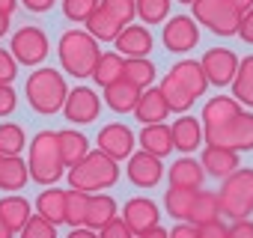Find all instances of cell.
Instances as JSON below:
<instances>
[{
    "mask_svg": "<svg viewBox=\"0 0 253 238\" xmlns=\"http://www.w3.org/2000/svg\"><path fill=\"white\" fill-rule=\"evenodd\" d=\"M119 182V161L104 155L101 149H89L86 158H81L75 167H69V188L84 194L107 191Z\"/></svg>",
    "mask_w": 253,
    "mask_h": 238,
    "instance_id": "1",
    "label": "cell"
},
{
    "mask_svg": "<svg viewBox=\"0 0 253 238\" xmlns=\"http://www.w3.org/2000/svg\"><path fill=\"white\" fill-rule=\"evenodd\" d=\"M57 54H60L63 72H69L72 78H81V80H84V78H92L95 63H98V57H101V48H98V42H95L86 30L72 27V30H66V33L60 36Z\"/></svg>",
    "mask_w": 253,
    "mask_h": 238,
    "instance_id": "2",
    "label": "cell"
},
{
    "mask_svg": "<svg viewBox=\"0 0 253 238\" xmlns=\"http://www.w3.org/2000/svg\"><path fill=\"white\" fill-rule=\"evenodd\" d=\"M27 167H30V179L42 188H51L63 179L66 161H63V152H60L57 131L45 128V131L33 134V143H30V152H27Z\"/></svg>",
    "mask_w": 253,
    "mask_h": 238,
    "instance_id": "3",
    "label": "cell"
},
{
    "mask_svg": "<svg viewBox=\"0 0 253 238\" xmlns=\"http://www.w3.org/2000/svg\"><path fill=\"white\" fill-rule=\"evenodd\" d=\"M24 95H27V104L42 113V116H54L57 110H63L66 104V95H69V86H66V78L51 69V66H42L36 69L27 83H24Z\"/></svg>",
    "mask_w": 253,
    "mask_h": 238,
    "instance_id": "4",
    "label": "cell"
},
{
    "mask_svg": "<svg viewBox=\"0 0 253 238\" xmlns=\"http://www.w3.org/2000/svg\"><path fill=\"white\" fill-rule=\"evenodd\" d=\"M220 208L232 220L250 217L253 214V167H238L232 176L220 182Z\"/></svg>",
    "mask_w": 253,
    "mask_h": 238,
    "instance_id": "5",
    "label": "cell"
},
{
    "mask_svg": "<svg viewBox=\"0 0 253 238\" xmlns=\"http://www.w3.org/2000/svg\"><path fill=\"white\" fill-rule=\"evenodd\" d=\"M206 146H223L232 152H250L253 149V113L241 110L229 122L206 128Z\"/></svg>",
    "mask_w": 253,
    "mask_h": 238,
    "instance_id": "6",
    "label": "cell"
},
{
    "mask_svg": "<svg viewBox=\"0 0 253 238\" xmlns=\"http://www.w3.org/2000/svg\"><path fill=\"white\" fill-rule=\"evenodd\" d=\"M194 21L209 27L214 36H238V21L241 12L229 3V0H197L194 3Z\"/></svg>",
    "mask_w": 253,
    "mask_h": 238,
    "instance_id": "7",
    "label": "cell"
},
{
    "mask_svg": "<svg viewBox=\"0 0 253 238\" xmlns=\"http://www.w3.org/2000/svg\"><path fill=\"white\" fill-rule=\"evenodd\" d=\"M9 51H12V57L18 60V66H30V69H33V66H39V63L48 57L51 42H48V36H45L42 27L27 24V27H21V30L12 33Z\"/></svg>",
    "mask_w": 253,
    "mask_h": 238,
    "instance_id": "8",
    "label": "cell"
},
{
    "mask_svg": "<svg viewBox=\"0 0 253 238\" xmlns=\"http://www.w3.org/2000/svg\"><path fill=\"white\" fill-rule=\"evenodd\" d=\"M98 113H101V98L95 95V89H89V86L69 89L66 104H63V116L69 119V122L89 125V122H95V119H98Z\"/></svg>",
    "mask_w": 253,
    "mask_h": 238,
    "instance_id": "9",
    "label": "cell"
},
{
    "mask_svg": "<svg viewBox=\"0 0 253 238\" xmlns=\"http://www.w3.org/2000/svg\"><path fill=\"white\" fill-rule=\"evenodd\" d=\"M95 146L110 155L113 161H125V158H131L134 155V146H137V134L128 128V125H122V122H110L98 131L95 137Z\"/></svg>",
    "mask_w": 253,
    "mask_h": 238,
    "instance_id": "10",
    "label": "cell"
},
{
    "mask_svg": "<svg viewBox=\"0 0 253 238\" xmlns=\"http://www.w3.org/2000/svg\"><path fill=\"white\" fill-rule=\"evenodd\" d=\"M161 42H164V48L173 51V54H188V51L197 48V42H200V27H197V21H194L191 15H176V18H170V21L164 24Z\"/></svg>",
    "mask_w": 253,
    "mask_h": 238,
    "instance_id": "11",
    "label": "cell"
},
{
    "mask_svg": "<svg viewBox=\"0 0 253 238\" xmlns=\"http://www.w3.org/2000/svg\"><path fill=\"white\" fill-rule=\"evenodd\" d=\"M238 57H235V51H229V48H211V51H206L203 54V60H200V66H203V72H206V80L211 83V86H229L232 83V78H235V72H238Z\"/></svg>",
    "mask_w": 253,
    "mask_h": 238,
    "instance_id": "12",
    "label": "cell"
},
{
    "mask_svg": "<svg viewBox=\"0 0 253 238\" xmlns=\"http://www.w3.org/2000/svg\"><path fill=\"white\" fill-rule=\"evenodd\" d=\"M161 179H164V164L152 152L140 149L128 158V182L134 188H155Z\"/></svg>",
    "mask_w": 253,
    "mask_h": 238,
    "instance_id": "13",
    "label": "cell"
},
{
    "mask_svg": "<svg viewBox=\"0 0 253 238\" xmlns=\"http://www.w3.org/2000/svg\"><path fill=\"white\" fill-rule=\"evenodd\" d=\"M170 131H173V146H176L179 152H185V155L197 152V149L206 143V128H203L200 119L191 116V113H182L176 122L170 125Z\"/></svg>",
    "mask_w": 253,
    "mask_h": 238,
    "instance_id": "14",
    "label": "cell"
},
{
    "mask_svg": "<svg viewBox=\"0 0 253 238\" xmlns=\"http://www.w3.org/2000/svg\"><path fill=\"white\" fill-rule=\"evenodd\" d=\"M125 223L131 226V232L137 235V232H146V229H152V226H158V205L149 199V197H131L128 202L122 205V214H119Z\"/></svg>",
    "mask_w": 253,
    "mask_h": 238,
    "instance_id": "15",
    "label": "cell"
},
{
    "mask_svg": "<svg viewBox=\"0 0 253 238\" xmlns=\"http://www.w3.org/2000/svg\"><path fill=\"white\" fill-rule=\"evenodd\" d=\"M116 54H122L125 60H137V57H149L152 54V33L143 24H128L122 27V33L116 36Z\"/></svg>",
    "mask_w": 253,
    "mask_h": 238,
    "instance_id": "16",
    "label": "cell"
},
{
    "mask_svg": "<svg viewBox=\"0 0 253 238\" xmlns=\"http://www.w3.org/2000/svg\"><path fill=\"white\" fill-rule=\"evenodd\" d=\"M200 164L206 170V176H214V179H226L232 176L241 164H238V152L232 149H223V146H206L203 155H200Z\"/></svg>",
    "mask_w": 253,
    "mask_h": 238,
    "instance_id": "17",
    "label": "cell"
},
{
    "mask_svg": "<svg viewBox=\"0 0 253 238\" xmlns=\"http://www.w3.org/2000/svg\"><path fill=\"white\" fill-rule=\"evenodd\" d=\"M167 116H170V107H167L161 89H155V86L143 89L140 98H137V107H134V119H137V122L152 125V122H164Z\"/></svg>",
    "mask_w": 253,
    "mask_h": 238,
    "instance_id": "18",
    "label": "cell"
},
{
    "mask_svg": "<svg viewBox=\"0 0 253 238\" xmlns=\"http://www.w3.org/2000/svg\"><path fill=\"white\" fill-rule=\"evenodd\" d=\"M167 75H173L194 98H200V95H206V89H209V80H206V72H203V66H200V60H179Z\"/></svg>",
    "mask_w": 253,
    "mask_h": 238,
    "instance_id": "19",
    "label": "cell"
},
{
    "mask_svg": "<svg viewBox=\"0 0 253 238\" xmlns=\"http://www.w3.org/2000/svg\"><path fill=\"white\" fill-rule=\"evenodd\" d=\"M137 143L146 149V152H152L155 158H167L176 146H173V131H170V125H164V122H152V125H143V131L137 134Z\"/></svg>",
    "mask_w": 253,
    "mask_h": 238,
    "instance_id": "20",
    "label": "cell"
},
{
    "mask_svg": "<svg viewBox=\"0 0 253 238\" xmlns=\"http://www.w3.org/2000/svg\"><path fill=\"white\" fill-rule=\"evenodd\" d=\"M167 179L173 188H191V191H203V182H206V170L200 161L194 158H179L170 170H167Z\"/></svg>",
    "mask_w": 253,
    "mask_h": 238,
    "instance_id": "21",
    "label": "cell"
},
{
    "mask_svg": "<svg viewBox=\"0 0 253 238\" xmlns=\"http://www.w3.org/2000/svg\"><path fill=\"white\" fill-rule=\"evenodd\" d=\"M140 92H143V89H137L134 83H128V80L122 78V80L104 86V104H107L113 113H134Z\"/></svg>",
    "mask_w": 253,
    "mask_h": 238,
    "instance_id": "22",
    "label": "cell"
},
{
    "mask_svg": "<svg viewBox=\"0 0 253 238\" xmlns=\"http://www.w3.org/2000/svg\"><path fill=\"white\" fill-rule=\"evenodd\" d=\"M241 113V104L232 98V95H214L203 104V128H214V125H223L229 122L232 116Z\"/></svg>",
    "mask_w": 253,
    "mask_h": 238,
    "instance_id": "23",
    "label": "cell"
},
{
    "mask_svg": "<svg viewBox=\"0 0 253 238\" xmlns=\"http://www.w3.org/2000/svg\"><path fill=\"white\" fill-rule=\"evenodd\" d=\"M66 194L69 191H60L57 185L45 188L39 197H36V214H42L45 220L51 223H66Z\"/></svg>",
    "mask_w": 253,
    "mask_h": 238,
    "instance_id": "24",
    "label": "cell"
},
{
    "mask_svg": "<svg viewBox=\"0 0 253 238\" xmlns=\"http://www.w3.org/2000/svg\"><path fill=\"white\" fill-rule=\"evenodd\" d=\"M116 214H119V208H116V199H113L110 194H89V205H86V220H84V226L101 229V226L110 223Z\"/></svg>",
    "mask_w": 253,
    "mask_h": 238,
    "instance_id": "25",
    "label": "cell"
},
{
    "mask_svg": "<svg viewBox=\"0 0 253 238\" xmlns=\"http://www.w3.org/2000/svg\"><path fill=\"white\" fill-rule=\"evenodd\" d=\"M0 217L9 223L12 232H21L24 223L33 217V208H30V202H27L24 197H18V194H6L3 199H0Z\"/></svg>",
    "mask_w": 253,
    "mask_h": 238,
    "instance_id": "26",
    "label": "cell"
},
{
    "mask_svg": "<svg viewBox=\"0 0 253 238\" xmlns=\"http://www.w3.org/2000/svg\"><path fill=\"white\" fill-rule=\"evenodd\" d=\"M197 194H200V191H191V188H173V185H170V191L164 194V208H167V214H170L173 220L188 223L191 208H194V202H197Z\"/></svg>",
    "mask_w": 253,
    "mask_h": 238,
    "instance_id": "27",
    "label": "cell"
},
{
    "mask_svg": "<svg viewBox=\"0 0 253 238\" xmlns=\"http://www.w3.org/2000/svg\"><path fill=\"white\" fill-rule=\"evenodd\" d=\"M86 33L95 39V42H116V36L122 33V24L107 12V9H95L89 18H86Z\"/></svg>",
    "mask_w": 253,
    "mask_h": 238,
    "instance_id": "28",
    "label": "cell"
},
{
    "mask_svg": "<svg viewBox=\"0 0 253 238\" xmlns=\"http://www.w3.org/2000/svg\"><path fill=\"white\" fill-rule=\"evenodd\" d=\"M161 95H164V101H167V107H170V113H188L191 107H194V95L173 78V75H164L161 78Z\"/></svg>",
    "mask_w": 253,
    "mask_h": 238,
    "instance_id": "29",
    "label": "cell"
},
{
    "mask_svg": "<svg viewBox=\"0 0 253 238\" xmlns=\"http://www.w3.org/2000/svg\"><path fill=\"white\" fill-rule=\"evenodd\" d=\"M122 72H125V57H122V54H116V51H107V54H101V57H98V63H95L92 80L104 89V86H110V83L122 80Z\"/></svg>",
    "mask_w": 253,
    "mask_h": 238,
    "instance_id": "30",
    "label": "cell"
},
{
    "mask_svg": "<svg viewBox=\"0 0 253 238\" xmlns=\"http://www.w3.org/2000/svg\"><path fill=\"white\" fill-rule=\"evenodd\" d=\"M57 140H60V152H63L66 167H75V164H78L81 158H86V152H89V140H86L81 131H75V128L57 131Z\"/></svg>",
    "mask_w": 253,
    "mask_h": 238,
    "instance_id": "31",
    "label": "cell"
},
{
    "mask_svg": "<svg viewBox=\"0 0 253 238\" xmlns=\"http://www.w3.org/2000/svg\"><path fill=\"white\" fill-rule=\"evenodd\" d=\"M232 98L244 107H253V54H247L238 63V72L232 78Z\"/></svg>",
    "mask_w": 253,
    "mask_h": 238,
    "instance_id": "32",
    "label": "cell"
},
{
    "mask_svg": "<svg viewBox=\"0 0 253 238\" xmlns=\"http://www.w3.org/2000/svg\"><path fill=\"white\" fill-rule=\"evenodd\" d=\"M27 182H30L27 161H21L18 155L3 158V167H0V191H21Z\"/></svg>",
    "mask_w": 253,
    "mask_h": 238,
    "instance_id": "33",
    "label": "cell"
},
{
    "mask_svg": "<svg viewBox=\"0 0 253 238\" xmlns=\"http://www.w3.org/2000/svg\"><path fill=\"white\" fill-rule=\"evenodd\" d=\"M220 214H223V208H220V197H217L214 191H200V194H197V202H194V208H191L188 223H191V226H200V223L217 220Z\"/></svg>",
    "mask_w": 253,
    "mask_h": 238,
    "instance_id": "34",
    "label": "cell"
},
{
    "mask_svg": "<svg viewBox=\"0 0 253 238\" xmlns=\"http://www.w3.org/2000/svg\"><path fill=\"white\" fill-rule=\"evenodd\" d=\"M155 63L149 60V57H137V60H125V72H122V78L128 80V83H134L137 89H149L152 86V80H155Z\"/></svg>",
    "mask_w": 253,
    "mask_h": 238,
    "instance_id": "35",
    "label": "cell"
},
{
    "mask_svg": "<svg viewBox=\"0 0 253 238\" xmlns=\"http://www.w3.org/2000/svg\"><path fill=\"white\" fill-rule=\"evenodd\" d=\"M27 146V134L18 122H3L0 125V155L3 158H12V155H21V149Z\"/></svg>",
    "mask_w": 253,
    "mask_h": 238,
    "instance_id": "36",
    "label": "cell"
},
{
    "mask_svg": "<svg viewBox=\"0 0 253 238\" xmlns=\"http://www.w3.org/2000/svg\"><path fill=\"white\" fill-rule=\"evenodd\" d=\"M86 205H89V194H84V191H69V194H66V223H69V226H84V220H86Z\"/></svg>",
    "mask_w": 253,
    "mask_h": 238,
    "instance_id": "37",
    "label": "cell"
},
{
    "mask_svg": "<svg viewBox=\"0 0 253 238\" xmlns=\"http://www.w3.org/2000/svg\"><path fill=\"white\" fill-rule=\"evenodd\" d=\"M137 3V18L143 24H161L170 15V0H134Z\"/></svg>",
    "mask_w": 253,
    "mask_h": 238,
    "instance_id": "38",
    "label": "cell"
},
{
    "mask_svg": "<svg viewBox=\"0 0 253 238\" xmlns=\"http://www.w3.org/2000/svg\"><path fill=\"white\" fill-rule=\"evenodd\" d=\"M101 6V0H63V15L75 24H86V18Z\"/></svg>",
    "mask_w": 253,
    "mask_h": 238,
    "instance_id": "39",
    "label": "cell"
},
{
    "mask_svg": "<svg viewBox=\"0 0 253 238\" xmlns=\"http://www.w3.org/2000/svg\"><path fill=\"white\" fill-rule=\"evenodd\" d=\"M101 9H107L122 27H128L137 18V3L134 0H101Z\"/></svg>",
    "mask_w": 253,
    "mask_h": 238,
    "instance_id": "40",
    "label": "cell"
},
{
    "mask_svg": "<svg viewBox=\"0 0 253 238\" xmlns=\"http://www.w3.org/2000/svg\"><path fill=\"white\" fill-rule=\"evenodd\" d=\"M18 238H57V223L45 220L42 214H33L24 223V229L18 232Z\"/></svg>",
    "mask_w": 253,
    "mask_h": 238,
    "instance_id": "41",
    "label": "cell"
},
{
    "mask_svg": "<svg viewBox=\"0 0 253 238\" xmlns=\"http://www.w3.org/2000/svg\"><path fill=\"white\" fill-rule=\"evenodd\" d=\"M98 238H134V232H131L128 223H125V220L116 214L110 223H104V226L98 229Z\"/></svg>",
    "mask_w": 253,
    "mask_h": 238,
    "instance_id": "42",
    "label": "cell"
},
{
    "mask_svg": "<svg viewBox=\"0 0 253 238\" xmlns=\"http://www.w3.org/2000/svg\"><path fill=\"white\" fill-rule=\"evenodd\" d=\"M18 75V60L12 57V51L0 48V83H12Z\"/></svg>",
    "mask_w": 253,
    "mask_h": 238,
    "instance_id": "43",
    "label": "cell"
},
{
    "mask_svg": "<svg viewBox=\"0 0 253 238\" xmlns=\"http://www.w3.org/2000/svg\"><path fill=\"white\" fill-rule=\"evenodd\" d=\"M197 235L200 238H229V226H223V220H209V223H200L197 226Z\"/></svg>",
    "mask_w": 253,
    "mask_h": 238,
    "instance_id": "44",
    "label": "cell"
},
{
    "mask_svg": "<svg viewBox=\"0 0 253 238\" xmlns=\"http://www.w3.org/2000/svg\"><path fill=\"white\" fill-rule=\"evenodd\" d=\"M18 104V95L12 89V83H0V116H9Z\"/></svg>",
    "mask_w": 253,
    "mask_h": 238,
    "instance_id": "45",
    "label": "cell"
},
{
    "mask_svg": "<svg viewBox=\"0 0 253 238\" xmlns=\"http://www.w3.org/2000/svg\"><path fill=\"white\" fill-rule=\"evenodd\" d=\"M229 238H253V220L250 217H241L229 226Z\"/></svg>",
    "mask_w": 253,
    "mask_h": 238,
    "instance_id": "46",
    "label": "cell"
},
{
    "mask_svg": "<svg viewBox=\"0 0 253 238\" xmlns=\"http://www.w3.org/2000/svg\"><path fill=\"white\" fill-rule=\"evenodd\" d=\"M238 36H241L247 45H253V9H247V12L241 15V21H238Z\"/></svg>",
    "mask_w": 253,
    "mask_h": 238,
    "instance_id": "47",
    "label": "cell"
},
{
    "mask_svg": "<svg viewBox=\"0 0 253 238\" xmlns=\"http://www.w3.org/2000/svg\"><path fill=\"white\" fill-rule=\"evenodd\" d=\"M18 3L30 12H48V9H54L57 0H18Z\"/></svg>",
    "mask_w": 253,
    "mask_h": 238,
    "instance_id": "48",
    "label": "cell"
},
{
    "mask_svg": "<svg viewBox=\"0 0 253 238\" xmlns=\"http://www.w3.org/2000/svg\"><path fill=\"white\" fill-rule=\"evenodd\" d=\"M170 238H200V235H197V226H191V223H179V226L170 229Z\"/></svg>",
    "mask_w": 253,
    "mask_h": 238,
    "instance_id": "49",
    "label": "cell"
},
{
    "mask_svg": "<svg viewBox=\"0 0 253 238\" xmlns=\"http://www.w3.org/2000/svg\"><path fill=\"white\" fill-rule=\"evenodd\" d=\"M66 238H98V229H89V226H72V232Z\"/></svg>",
    "mask_w": 253,
    "mask_h": 238,
    "instance_id": "50",
    "label": "cell"
},
{
    "mask_svg": "<svg viewBox=\"0 0 253 238\" xmlns=\"http://www.w3.org/2000/svg\"><path fill=\"white\" fill-rule=\"evenodd\" d=\"M134 238H170V232H167L164 226H152V229H146V232H137Z\"/></svg>",
    "mask_w": 253,
    "mask_h": 238,
    "instance_id": "51",
    "label": "cell"
},
{
    "mask_svg": "<svg viewBox=\"0 0 253 238\" xmlns=\"http://www.w3.org/2000/svg\"><path fill=\"white\" fill-rule=\"evenodd\" d=\"M15 6H18V0H0V12H3V15H12Z\"/></svg>",
    "mask_w": 253,
    "mask_h": 238,
    "instance_id": "52",
    "label": "cell"
},
{
    "mask_svg": "<svg viewBox=\"0 0 253 238\" xmlns=\"http://www.w3.org/2000/svg\"><path fill=\"white\" fill-rule=\"evenodd\" d=\"M229 3H232V6H235L241 15H244L247 9H253V0H229Z\"/></svg>",
    "mask_w": 253,
    "mask_h": 238,
    "instance_id": "53",
    "label": "cell"
},
{
    "mask_svg": "<svg viewBox=\"0 0 253 238\" xmlns=\"http://www.w3.org/2000/svg\"><path fill=\"white\" fill-rule=\"evenodd\" d=\"M0 238H15V232L9 229V223H6L3 217H0Z\"/></svg>",
    "mask_w": 253,
    "mask_h": 238,
    "instance_id": "54",
    "label": "cell"
},
{
    "mask_svg": "<svg viewBox=\"0 0 253 238\" xmlns=\"http://www.w3.org/2000/svg\"><path fill=\"white\" fill-rule=\"evenodd\" d=\"M9 33V15H3V12H0V39H3Z\"/></svg>",
    "mask_w": 253,
    "mask_h": 238,
    "instance_id": "55",
    "label": "cell"
},
{
    "mask_svg": "<svg viewBox=\"0 0 253 238\" xmlns=\"http://www.w3.org/2000/svg\"><path fill=\"white\" fill-rule=\"evenodd\" d=\"M179 3H191V6H194V3H197V0H179Z\"/></svg>",
    "mask_w": 253,
    "mask_h": 238,
    "instance_id": "56",
    "label": "cell"
},
{
    "mask_svg": "<svg viewBox=\"0 0 253 238\" xmlns=\"http://www.w3.org/2000/svg\"><path fill=\"white\" fill-rule=\"evenodd\" d=\"M0 167H3V155H0Z\"/></svg>",
    "mask_w": 253,
    "mask_h": 238,
    "instance_id": "57",
    "label": "cell"
}]
</instances>
